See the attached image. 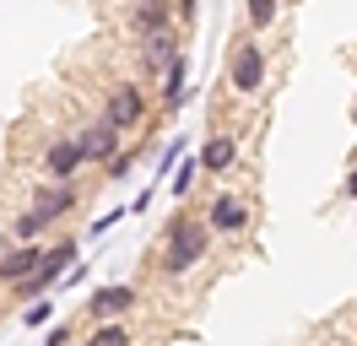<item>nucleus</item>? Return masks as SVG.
Wrapping results in <instances>:
<instances>
[{
  "label": "nucleus",
  "mask_w": 357,
  "mask_h": 346,
  "mask_svg": "<svg viewBox=\"0 0 357 346\" xmlns=\"http://www.w3.org/2000/svg\"><path fill=\"white\" fill-rule=\"evenodd\" d=\"M211 249V227L195 222V216H178L174 233H168V249H162V271L168 276H184V271H195Z\"/></svg>",
  "instance_id": "nucleus-1"
},
{
  "label": "nucleus",
  "mask_w": 357,
  "mask_h": 346,
  "mask_svg": "<svg viewBox=\"0 0 357 346\" xmlns=\"http://www.w3.org/2000/svg\"><path fill=\"white\" fill-rule=\"evenodd\" d=\"M103 119H109L119 135H125V130H135L141 119H146V92H141L135 82H114V86H109V108H103Z\"/></svg>",
  "instance_id": "nucleus-2"
},
{
  "label": "nucleus",
  "mask_w": 357,
  "mask_h": 346,
  "mask_svg": "<svg viewBox=\"0 0 357 346\" xmlns=\"http://www.w3.org/2000/svg\"><path fill=\"white\" fill-rule=\"evenodd\" d=\"M233 86H238L244 98H255V92L266 86V49L255 38H238V49H233Z\"/></svg>",
  "instance_id": "nucleus-3"
},
{
  "label": "nucleus",
  "mask_w": 357,
  "mask_h": 346,
  "mask_svg": "<svg viewBox=\"0 0 357 346\" xmlns=\"http://www.w3.org/2000/svg\"><path fill=\"white\" fill-rule=\"evenodd\" d=\"M70 260H76V243L44 249V265H38V271H33L27 281H17V292H22V298H38V292H49V287H54V281H60V276L70 271Z\"/></svg>",
  "instance_id": "nucleus-4"
},
{
  "label": "nucleus",
  "mask_w": 357,
  "mask_h": 346,
  "mask_svg": "<svg viewBox=\"0 0 357 346\" xmlns=\"http://www.w3.org/2000/svg\"><path fill=\"white\" fill-rule=\"evenodd\" d=\"M70 141L82 146V163H114V157H119V130H114L103 114H98L82 135H70Z\"/></svg>",
  "instance_id": "nucleus-5"
},
{
  "label": "nucleus",
  "mask_w": 357,
  "mask_h": 346,
  "mask_svg": "<svg viewBox=\"0 0 357 346\" xmlns=\"http://www.w3.org/2000/svg\"><path fill=\"white\" fill-rule=\"evenodd\" d=\"M135 303H141L135 287H98L92 303H87V314H92V324H119V314H130Z\"/></svg>",
  "instance_id": "nucleus-6"
},
{
  "label": "nucleus",
  "mask_w": 357,
  "mask_h": 346,
  "mask_svg": "<svg viewBox=\"0 0 357 346\" xmlns=\"http://www.w3.org/2000/svg\"><path fill=\"white\" fill-rule=\"evenodd\" d=\"M206 227H211V233H244V227H249V211L233 200V195H217V200L206 206Z\"/></svg>",
  "instance_id": "nucleus-7"
},
{
  "label": "nucleus",
  "mask_w": 357,
  "mask_h": 346,
  "mask_svg": "<svg viewBox=\"0 0 357 346\" xmlns=\"http://www.w3.org/2000/svg\"><path fill=\"white\" fill-rule=\"evenodd\" d=\"M44 265V249L38 243H22V249H6V260H0V281L6 287H17V281H27L33 271Z\"/></svg>",
  "instance_id": "nucleus-8"
},
{
  "label": "nucleus",
  "mask_w": 357,
  "mask_h": 346,
  "mask_svg": "<svg viewBox=\"0 0 357 346\" xmlns=\"http://www.w3.org/2000/svg\"><path fill=\"white\" fill-rule=\"evenodd\" d=\"M168 22H174V6H168V0H135L130 27L141 33V38H152V33H168Z\"/></svg>",
  "instance_id": "nucleus-9"
},
{
  "label": "nucleus",
  "mask_w": 357,
  "mask_h": 346,
  "mask_svg": "<svg viewBox=\"0 0 357 346\" xmlns=\"http://www.w3.org/2000/svg\"><path fill=\"white\" fill-rule=\"evenodd\" d=\"M44 168H49V179H54V184H70V179H76V168H82V146H76V141H54V146H49V157H44Z\"/></svg>",
  "instance_id": "nucleus-10"
},
{
  "label": "nucleus",
  "mask_w": 357,
  "mask_h": 346,
  "mask_svg": "<svg viewBox=\"0 0 357 346\" xmlns=\"http://www.w3.org/2000/svg\"><path fill=\"white\" fill-rule=\"evenodd\" d=\"M233 141H227V135H211V141H206L201 146V157H195V168L201 173H222V168H233Z\"/></svg>",
  "instance_id": "nucleus-11"
},
{
  "label": "nucleus",
  "mask_w": 357,
  "mask_h": 346,
  "mask_svg": "<svg viewBox=\"0 0 357 346\" xmlns=\"http://www.w3.org/2000/svg\"><path fill=\"white\" fill-rule=\"evenodd\" d=\"M70 206H76V190H70V184H54V190L44 184V190H38V200H33V211H44L49 222H60Z\"/></svg>",
  "instance_id": "nucleus-12"
},
{
  "label": "nucleus",
  "mask_w": 357,
  "mask_h": 346,
  "mask_svg": "<svg viewBox=\"0 0 357 346\" xmlns=\"http://www.w3.org/2000/svg\"><path fill=\"white\" fill-rule=\"evenodd\" d=\"M174 60H178V38H174V33H152V38H146V65L168 70Z\"/></svg>",
  "instance_id": "nucleus-13"
},
{
  "label": "nucleus",
  "mask_w": 357,
  "mask_h": 346,
  "mask_svg": "<svg viewBox=\"0 0 357 346\" xmlns=\"http://www.w3.org/2000/svg\"><path fill=\"white\" fill-rule=\"evenodd\" d=\"M87 346H135V341H130V330H125V324H92Z\"/></svg>",
  "instance_id": "nucleus-14"
},
{
  "label": "nucleus",
  "mask_w": 357,
  "mask_h": 346,
  "mask_svg": "<svg viewBox=\"0 0 357 346\" xmlns=\"http://www.w3.org/2000/svg\"><path fill=\"white\" fill-rule=\"evenodd\" d=\"M184 103V60L168 65V82H162V108H178Z\"/></svg>",
  "instance_id": "nucleus-15"
},
{
  "label": "nucleus",
  "mask_w": 357,
  "mask_h": 346,
  "mask_svg": "<svg viewBox=\"0 0 357 346\" xmlns=\"http://www.w3.org/2000/svg\"><path fill=\"white\" fill-rule=\"evenodd\" d=\"M44 233H49V216H44V211H27V216H17V238H22V243H38Z\"/></svg>",
  "instance_id": "nucleus-16"
},
{
  "label": "nucleus",
  "mask_w": 357,
  "mask_h": 346,
  "mask_svg": "<svg viewBox=\"0 0 357 346\" xmlns=\"http://www.w3.org/2000/svg\"><path fill=\"white\" fill-rule=\"evenodd\" d=\"M282 11V0H249V27H271Z\"/></svg>",
  "instance_id": "nucleus-17"
},
{
  "label": "nucleus",
  "mask_w": 357,
  "mask_h": 346,
  "mask_svg": "<svg viewBox=\"0 0 357 346\" xmlns=\"http://www.w3.org/2000/svg\"><path fill=\"white\" fill-rule=\"evenodd\" d=\"M195 173H201L195 163H184V168L174 173V195H184V190H190V184H195Z\"/></svg>",
  "instance_id": "nucleus-18"
},
{
  "label": "nucleus",
  "mask_w": 357,
  "mask_h": 346,
  "mask_svg": "<svg viewBox=\"0 0 357 346\" xmlns=\"http://www.w3.org/2000/svg\"><path fill=\"white\" fill-rule=\"evenodd\" d=\"M66 341H70L66 330H49V346H66Z\"/></svg>",
  "instance_id": "nucleus-19"
},
{
  "label": "nucleus",
  "mask_w": 357,
  "mask_h": 346,
  "mask_svg": "<svg viewBox=\"0 0 357 346\" xmlns=\"http://www.w3.org/2000/svg\"><path fill=\"white\" fill-rule=\"evenodd\" d=\"M0 308H6V292H0Z\"/></svg>",
  "instance_id": "nucleus-20"
}]
</instances>
